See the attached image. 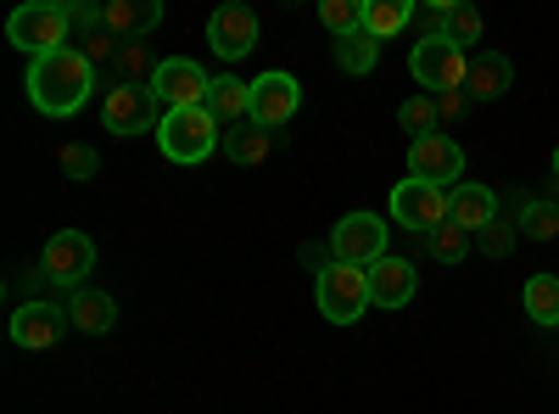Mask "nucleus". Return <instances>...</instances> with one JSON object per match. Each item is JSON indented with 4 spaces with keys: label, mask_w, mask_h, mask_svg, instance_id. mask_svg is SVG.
Listing matches in <instances>:
<instances>
[{
    "label": "nucleus",
    "mask_w": 559,
    "mask_h": 414,
    "mask_svg": "<svg viewBox=\"0 0 559 414\" xmlns=\"http://www.w3.org/2000/svg\"><path fill=\"white\" fill-rule=\"evenodd\" d=\"M90 90H96V62L84 51H51V57H34L28 62V102L45 113V118H73Z\"/></svg>",
    "instance_id": "f257e3e1"
},
{
    "label": "nucleus",
    "mask_w": 559,
    "mask_h": 414,
    "mask_svg": "<svg viewBox=\"0 0 559 414\" xmlns=\"http://www.w3.org/2000/svg\"><path fill=\"white\" fill-rule=\"evenodd\" d=\"M313 303H319V314L331 319V326H358L364 308H376V303H369V269H358V263H336V258H331V263L319 269Z\"/></svg>",
    "instance_id": "f03ea898"
},
{
    "label": "nucleus",
    "mask_w": 559,
    "mask_h": 414,
    "mask_svg": "<svg viewBox=\"0 0 559 414\" xmlns=\"http://www.w3.org/2000/svg\"><path fill=\"white\" fill-rule=\"evenodd\" d=\"M68 28H73V12L57 7V0H34V7H17L7 17V39L28 57H51V51H68Z\"/></svg>",
    "instance_id": "7ed1b4c3"
},
{
    "label": "nucleus",
    "mask_w": 559,
    "mask_h": 414,
    "mask_svg": "<svg viewBox=\"0 0 559 414\" xmlns=\"http://www.w3.org/2000/svg\"><path fill=\"white\" fill-rule=\"evenodd\" d=\"M224 123L207 113V107H191V113H163V123H157V146H163V157L168 163H202V157H213V146L224 141L218 134Z\"/></svg>",
    "instance_id": "20e7f679"
},
{
    "label": "nucleus",
    "mask_w": 559,
    "mask_h": 414,
    "mask_svg": "<svg viewBox=\"0 0 559 414\" xmlns=\"http://www.w3.org/2000/svg\"><path fill=\"white\" fill-rule=\"evenodd\" d=\"M408 73L426 90H437V96H448V90H464V79H471V51H459L448 34L419 39L408 51Z\"/></svg>",
    "instance_id": "39448f33"
},
{
    "label": "nucleus",
    "mask_w": 559,
    "mask_h": 414,
    "mask_svg": "<svg viewBox=\"0 0 559 414\" xmlns=\"http://www.w3.org/2000/svg\"><path fill=\"white\" fill-rule=\"evenodd\" d=\"M90 269H96V241H90L84 229H57L39 252V274L51 286H68V292H79L90 281Z\"/></svg>",
    "instance_id": "423d86ee"
},
{
    "label": "nucleus",
    "mask_w": 559,
    "mask_h": 414,
    "mask_svg": "<svg viewBox=\"0 0 559 414\" xmlns=\"http://www.w3.org/2000/svg\"><path fill=\"white\" fill-rule=\"evenodd\" d=\"M207 90L213 79L191 62V57H163L157 73H152V96L163 113H191V107H207Z\"/></svg>",
    "instance_id": "0eeeda50"
},
{
    "label": "nucleus",
    "mask_w": 559,
    "mask_h": 414,
    "mask_svg": "<svg viewBox=\"0 0 559 414\" xmlns=\"http://www.w3.org/2000/svg\"><path fill=\"white\" fill-rule=\"evenodd\" d=\"M102 123H107V134H123V141H129V134L157 129L163 107L152 96V84H112L107 102H102Z\"/></svg>",
    "instance_id": "6e6552de"
},
{
    "label": "nucleus",
    "mask_w": 559,
    "mask_h": 414,
    "mask_svg": "<svg viewBox=\"0 0 559 414\" xmlns=\"http://www.w3.org/2000/svg\"><path fill=\"white\" fill-rule=\"evenodd\" d=\"M453 213V197L442 186H426V179H403L392 191V224L414 229V236H431L437 224H448Z\"/></svg>",
    "instance_id": "1a4fd4ad"
},
{
    "label": "nucleus",
    "mask_w": 559,
    "mask_h": 414,
    "mask_svg": "<svg viewBox=\"0 0 559 414\" xmlns=\"http://www.w3.org/2000/svg\"><path fill=\"white\" fill-rule=\"evenodd\" d=\"M331 258L336 263H358L369 269L376 258H386V218L381 213H347L331 229Z\"/></svg>",
    "instance_id": "9d476101"
},
{
    "label": "nucleus",
    "mask_w": 559,
    "mask_h": 414,
    "mask_svg": "<svg viewBox=\"0 0 559 414\" xmlns=\"http://www.w3.org/2000/svg\"><path fill=\"white\" fill-rule=\"evenodd\" d=\"M68 326H73V319H68L62 303L34 297V303H17V314H12V342L23 353H45V347H57L68 336Z\"/></svg>",
    "instance_id": "9b49d317"
},
{
    "label": "nucleus",
    "mask_w": 559,
    "mask_h": 414,
    "mask_svg": "<svg viewBox=\"0 0 559 414\" xmlns=\"http://www.w3.org/2000/svg\"><path fill=\"white\" fill-rule=\"evenodd\" d=\"M207 39H213V51H218L224 62L252 57V51H258V12L241 7V0H229V7H218V12L207 17Z\"/></svg>",
    "instance_id": "f8f14e48"
},
{
    "label": "nucleus",
    "mask_w": 559,
    "mask_h": 414,
    "mask_svg": "<svg viewBox=\"0 0 559 414\" xmlns=\"http://www.w3.org/2000/svg\"><path fill=\"white\" fill-rule=\"evenodd\" d=\"M302 107V84L292 73H263L252 84V123L258 129H286Z\"/></svg>",
    "instance_id": "ddd939ff"
},
{
    "label": "nucleus",
    "mask_w": 559,
    "mask_h": 414,
    "mask_svg": "<svg viewBox=\"0 0 559 414\" xmlns=\"http://www.w3.org/2000/svg\"><path fill=\"white\" fill-rule=\"evenodd\" d=\"M464 174V152L459 141H448V134H426V141L408 146V179H426V186H453V179Z\"/></svg>",
    "instance_id": "4468645a"
},
{
    "label": "nucleus",
    "mask_w": 559,
    "mask_h": 414,
    "mask_svg": "<svg viewBox=\"0 0 559 414\" xmlns=\"http://www.w3.org/2000/svg\"><path fill=\"white\" fill-rule=\"evenodd\" d=\"M414 292H419V274H414V263L408 258H376L369 263V303L376 308H403V303H414Z\"/></svg>",
    "instance_id": "2eb2a0df"
},
{
    "label": "nucleus",
    "mask_w": 559,
    "mask_h": 414,
    "mask_svg": "<svg viewBox=\"0 0 559 414\" xmlns=\"http://www.w3.org/2000/svg\"><path fill=\"white\" fill-rule=\"evenodd\" d=\"M102 23H107V34L118 45H134V39H146L163 23V7H157V0H107Z\"/></svg>",
    "instance_id": "dca6fc26"
},
{
    "label": "nucleus",
    "mask_w": 559,
    "mask_h": 414,
    "mask_svg": "<svg viewBox=\"0 0 559 414\" xmlns=\"http://www.w3.org/2000/svg\"><path fill=\"white\" fill-rule=\"evenodd\" d=\"M68 319H73V331H84V336H107L118 326V297L96 292V286H79L68 297Z\"/></svg>",
    "instance_id": "f3484780"
},
{
    "label": "nucleus",
    "mask_w": 559,
    "mask_h": 414,
    "mask_svg": "<svg viewBox=\"0 0 559 414\" xmlns=\"http://www.w3.org/2000/svg\"><path fill=\"white\" fill-rule=\"evenodd\" d=\"M453 197V224L459 229H471V236H481L487 224H498V191H487V186H476V179H464V186H453L448 191Z\"/></svg>",
    "instance_id": "a211bd4d"
},
{
    "label": "nucleus",
    "mask_w": 559,
    "mask_h": 414,
    "mask_svg": "<svg viewBox=\"0 0 559 414\" xmlns=\"http://www.w3.org/2000/svg\"><path fill=\"white\" fill-rule=\"evenodd\" d=\"M509 84H515V62L509 57H498V51L471 57V79H464V96L471 102H498Z\"/></svg>",
    "instance_id": "6ab92c4d"
},
{
    "label": "nucleus",
    "mask_w": 559,
    "mask_h": 414,
    "mask_svg": "<svg viewBox=\"0 0 559 414\" xmlns=\"http://www.w3.org/2000/svg\"><path fill=\"white\" fill-rule=\"evenodd\" d=\"M207 113L218 123H247L252 118V84H241L236 73H218L207 90Z\"/></svg>",
    "instance_id": "aec40b11"
},
{
    "label": "nucleus",
    "mask_w": 559,
    "mask_h": 414,
    "mask_svg": "<svg viewBox=\"0 0 559 414\" xmlns=\"http://www.w3.org/2000/svg\"><path fill=\"white\" fill-rule=\"evenodd\" d=\"M269 152H274V134H269V129H258L252 118H247V123H236V129L224 134V157H229V163H241V168L263 163Z\"/></svg>",
    "instance_id": "412c9836"
},
{
    "label": "nucleus",
    "mask_w": 559,
    "mask_h": 414,
    "mask_svg": "<svg viewBox=\"0 0 559 414\" xmlns=\"http://www.w3.org/2000/svg\"><path fill=\"white\" fill-rule=\"evenodd\" d=\"M521 308L532 314V326H559V274H532Z\"/></svg>",
    "instance_id": "4be33fe9"
},
{
    "label": "nucleus",
    "mask_w": 559,
    "mask_h": 414,
    "mask_svg": "<svg viewBox=\"0 0 559 414\" xmlns=\"http://www.w3.org/2000/svg\"><path fill=\"white\" fill-rule=\"evenodd\" d=\"M414 23V7L408 0H364V34H376V39H392Z\"/></svg>",
    "instance_id": "5701e85b"
},
{
    "label": "nucleus",
    "mask_w": 559,
    "mask_h": 414,
    "mask_svg": "<svg viewBox=\"0 0 559 414\" xmlns=\"http://www.w3.org/2000/svg\"><path fill=\"white\" fill-rule=\"evenodd\" d=\"M376 62H381V39H376V34H347V39H336V68H342V73H376Z\"/></svg>",
    "instance_id": "b1692460"
},
{
    "label": "nucleus",
    "mask_w": 559,
    "mask_h": 414,
    "mask_svg": "<svg viewBox=\"0 0 559 414\" xmlns=\"http://www.w3.org/2000/svg\"><path fill=\"white\" fill-rule=\"evenodd\" d=\"M515 229H521L526 241H554V236H559V208H554V202H543V197H526V202H521Z\"/></svg>",
    "instance_id": "393cba45"
},
{
    "label": "nucleus",
    "mask_w": 559,
    "mask_h": 414,
    "mask_svg": "<svg viewBox=\"0 0 559 414\" xmlns=\"http://www.w3.org/2000/svg\"><path fill=\"white\" fill-rule=\"evenodd\" d=\"M426 252H431L437 263H448V269H453V263H464V258H471V229H459L453 218H448V224H437L431 236H426Z\"/></svg>",
    "instance_id": "a878e982"
},
{
    "label": "nucleus",
    "mask_w": 559,
    "mask_h": 414,
    "mask_svg": "<svg viewBox=\"0 0 559 414\" xmlns=\"http://www.w3.org/2000/svg\"><path fill=\"white\" fill-rule=\"evenodd\" d=\"M397 123L414 134V141H426V134H437V123H442V113H437V96H408V102L397 107Z\"/></svg>",
    "instance_id": "bb28decb"
},
{
    "label": "nucleus",
    "mask_w": 559,
    "mask_h": 414,
    "mask_svg": "<svg viewBox=\"0 0 559 414\" xmlns=\"http://www.w3.org/2000/svg\"><path fill=\"white\" fill-rule=\"evenodd\" d=\"M319 23L331 28L336 39L364 34V0H324V7H319Z\"/></svg>",
    "instance_id": "cd10ccee"
},
{
    "label": "nucleus",
    "mask_w": 559,
    "mask_h": 414,
    "mask_svg": "<svg viewBox=\"0 0 559 414\" xmlns=\"http://www.w3.org/2000/svg\"><path fill=\"white\" fill-rule=\"evenodd\" d=\"M448 39L459 45V51H471V45L481 39V12H476V7H453V17H448Z\"/></svg>",
    "instance_id": "c85d7f7f"
},
{
    "label": "nucleus",
    "mask_w": 559,
    "mask_h": 414,
    "mask_svg": "<svg viewBox=\"0 0 559 414\" xmlns=\"http://www.w3.org/2000/svg\"><path fill=\"white\" fill-rule=\"evenodd\" d=\"M62 174L84 186V179H96V174H102V157L90 152V146H62Z\"/></svg>",
    "instance_id": "c756f323"
},
{
    "label": "nucleus",
    "mask_w": 559,
    "mask_h": 414,
    "mask_svg": "<svg viewBox=\"0 0 559 414\" xmlns=\"http://www.w3.org/2000/svg\"><path fill=\"white\" fill-rule=\"evenodd\" d=\"M79 51H84L90 62H118V39H112L107 28H90V34H84V45H79Z\"/></svg>",
    "instance_id": "7c9ffc66"
},
{
    "label": "nucleus",
    "mask_w": 559,
    "mask_h": 414,
    "mask_svg": "<svg viewBox=\"0 0 559 414\" xmlns=\"http://www.w3.org/2000/svg\"><path fill=\"white\" fill-rule=\"evenodd\" d=\"M515 236H521V229H515V224H487V229H481V252H492V258H503L509 247H515Z\"/></svg>",
    "instance_id": "2f4dec72"
},
{
    "label": "nucleus",
    "mask_w": 559,
    "mask_h": 414,
    "mask_svg": "<svg viewBox=\"0 0 559 414\" xmlns=\"http://www.w3.org/2000/svg\"><path fill=\"white\" fill-rule=\"evenodd\" d=\"M464 107H471V96H464V90H448V96H437V113H442V118H459Z\"/></svg>",
    "instance_id": "473e14b6"
},
{
    "label": "nucleus",
    "mask_w": 559,
    "mask_h": 414,
    "mask_svg": "<svg viewBox=\"0 0 559 414\" xmlns=\"http://www.w3.org/2000/svg\"><path fill=\"white\" fill-rule=\"evenodd\" d=\"M554 179H559V152H554Z\"/></svg>",
    "instance_id": "72a5a7b5"
}]
</instances>
